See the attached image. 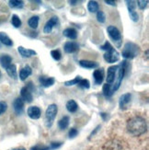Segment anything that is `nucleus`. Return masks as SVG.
Here are the masks:
<instances>
[{
    "instance_id": "16",
    "label": "nucleus",
    "mask_w": 149,
    "mask_h": 150,
    "mask_svg": "<svg viewBox=\"0 0 149 150\" xmlns=\"http://www.w3.org/2000/svg\"><path fill=\"white\" fill-rule=\"evenodd\" d=\"M79 66L83 68H88V69H94L99 67V63L89 61V60H80L79 61Z\"/></svg>"
},
{
    "instance_id": "11",
    "label": "nucleus",
    "mask_w": 149,
    "mask_h": 150,
    "mask_svg": "<svg viewBox=\"0 0 149 150\" xmlns=\"http://www.w3.org/2000/svg\"><path fill=\"white\" fill-rule=\"evenodd\" d=\"M79 50V45L75 42H66L64 45V51L66 54H73Z\"/></svg>"
},
{
    "instance_id": "38",
    "label": "nucleus",
    "mask_w": 149,
    "mask_h": 150,
    "mask_svg": "<svg viewBox=\"0 0 149 150\" xmlns=\"http://www.w3.org/2000/svg\"><path fill=\"white\" fill-rule=\"evenodd\" d=\"M77 134H78V131H77V130H76V128H71V129H70L69 134H68L69 138H75Z\"/></svg>"
},
{
    "instance_id": "22",
    "label": "nucleus",
    "mask_w": 149,
    "mask_h": 150,
    "mask_svg": "<svg viewBox=\"0 0 149 150\" xmlns=\"http://www.w3.org/2000/svg\"><path fill=\"white\" fill-rule=\"evenodd\" d=\"M104 150H121V146L116 141H111L106 143V145L104 146Z\"/></svg>"
},
{
    "instance_id": "10",
    "label": "nucleus",
    "mask_w": 149,
    "mask_h": 150,
    "mask_svg": "<svg viewBox=\"0 0 149 150\" xmlns=\"http://www.w3.org/2000/svg\"><path fill=\"white\" fill-rule=\"evenodd\" d=\"M58 24V18L56 16L51 18L49 21L46 22V24H45L44 26V29H43V32L44 33H51L52 30H53V28L54 27V26H56Z\"/></svg>"
},
{
    "instance_id": "20",
    "label": "nucleus",
    "mask_w": 149,
    "mask_h": 150,
    "mask_svg": "<svg viewBox=\"0 0 149 150\" xmlns=\"http://www.w3.org/2000/svg\"><path fill=\"white\" fill-rule=\"evenodd\" d=\"M6 73H8V75L13 78V79H17L18 78V74H17V67L15 64H9V66L6 68Z\"/></svg>"
},
{
    "instance_id": "42",
    "label": "nucleus",
    "mask_w": 149,
    "mask_h": 150,
    "mask_svg": "<svg viewBox=\"0 0 149 150\" xmlns=\"http://www.w3.org/2000/svg\"><path fill=\"white\" fill-rule=\"evenodd\" d=\"M100 125H98V126H97V127L95 128V130H94V131H92V132H91V134H90V135H89V139L91 138L93 135H95V134H96V133L99 131V130H100Z\"/></svg>"
},
{
    "instance_id": "44",
    "label": "nucleus",
    "mask_w": 149,
    "mask_h": 150,
    "mask_svg": "<svg viewBox=\"0 0 149 150\" xmlns=\"http://www.w3.org/2000/svg\"><path fill=\"white\" fill-rule=\"evenodd\" d=\"M105 3L108 4V5H111V6H116V2L115 1H109V0H106Z\"/></svg>"
},
{
    "instance_id": "45",
    "label": "nucleus",
    "mask_w": 149,
    "mask_h": 150,
    "mask_svg": "<svg viewBox=\"0 0 149 150\" xmlns=\"http://www.w3.org/2000/svg\"><path fill=\"white\" fill-rule=\"evenodd\" d=\"M80 1H75V0H70L69 1V3H70V5H72V6H75V5H76V4H78Z\"/></svg>"
},
{
    "instance_id": "5",
    "label": "nucleus",
    "mask_w": 149,
    "mask_h": 150,
    "mask_svg": "<svg viewBox=\"0 0 149 150\" xmlns=\"http://www.w3.org/2000/svg\"><path fill=\"white\" fill-rule=\"evenodd\" d=\"M103 58H104V60L107 63L112 64V63H115V62L119 61V59H120V54L114 48H112V50L106 52V53L104 54V55H103Z\"/></svg>"
},
{
    "instance_id": "32",
    "label": "nucleus",
    "mask_w": 149,
    "mask_h": 150,
    "mask_svg": "<svg viewBox=\"0 0 149 150\" xmlns=\"http://www.w3.org/2000/svg\"><path fill=\"white\" fill-rule=\"evenodd\" d=\"M78 86L80 87V88H85V89H88V88H89V87H90V83H89V81L88 80V79H85V78H81L80 79V81L78 82Z\"/></svg>"
},
{
    "instance_id": "25",
    "label": "nucleus",
    "mask_w": 149,
    "mask_h": 150,
    "mask_svg": "<svg viewBox=\"0 0 149 150\" xmlns=\"http://www.w3.org/2000/svg\"><path fill=\"white\" fill-rule=\"evenodd\" d=\"M8 5L11 8H22L24 6V2L23 1H19V0H10L8 2Z\"/></svg>"
},
{
    "instance_id": "13",
    "label": "nucleus",
    "mask_w": 149,
    "mask_h": 150,
    "mask_svg": "<svg viewBox=\"0 0 149 150\" xmlns=\"http://www.w3.org/2000/svg\"><path fill=\"white\" fill-rule=\"evenodd\" d=\"M13 108L17 114H21L24 110V101L21 100V98H17L13 101Z\"/></svg>"
},
{
    "instance_id": "33",
    "label": "nucleus",
    "mask_w": 149,
    "mask_h": 150,
    "mask_svg": "<svg viewBox=\"0 0 149 150\" xmlns=\"http://www.w3.org/2000/svg\"><path fill=\"white\" fill-rule=\"evenodd\" d=\"M51 55L56 61H59L62 59V54L59 50H53L51 52Z\"/></svg>"
},
{
    "instance_id": "21",
    "label": "nucleus",
    "mask_w": 149,
    "mask_h": 150,
    "mask_svg": "<svg viewBox=\"0 0 149 150\" xmlns=\"http://www.w3.org/2000/svg\"><path fill=\"white\" fill-rule=\"evenodd\" d=\"M0 42H1L6 46H12L13 42L11 39L8 36V34L5 33V32H0Z\"/></svg>"
},
{
    "instance_id": "18",
    "label": "nucleus",
    "mask_w": 149,
    "mask_h": 150,
    "mask_svg": "<svg viewBox=\"0 0 149 150\" xmlns=\"http://www.w3.org/2000/svg\"><path fill=\"white\" fill-rule=\"evenodd\" d=\"M31 73H32L31 67L29 66H25L20 71H19V77H20V79L22 81H24L26 80V78L31 75Z\"/></svg>"
},
{
    "instance_id": "39",
    "label": "nucleus",
    "mask_w": 149,
    "mask_h": 150,
    "mask_svg": "<svg viewBox=\"0 0 149 150\" xmlns=\"http://www.w3.org/2000/svg\"><path fill=\"white\" fill-rule=\"evenodd\" d=\"M6 109H8V104L5 101H0V115L4 113L6 110Z\"/></svg>"
},
{
    "instance_id": "12",
    "label": "nucleus",
    "mask_w": 149,
    "mask_h": 150,
    "mask_svg": "<svg viewBox=\"0 0 149 150\" xmlns=\"http://www.w3.org/2000/svg\"><path fill=\"white\" fill-rule=\"evenodd\" d=\"M93 77L95 80L96 85H100L104 79V69L103 68H98L93 72Z\"/></svg>"
},
{
    "instance_id": "3",
    "label": "nucleus",
    "mask_w": 149,
    "mask_h": 150,
    "mask_svg": "<svg viewBox=\"0 0 149 150\" xmlns=\"http://www.w3.org/2000/svg\"><path fill=\"white\" fill-rule=\"evenodd\" d=\"M58 112V108L56 104H51L48 106L46 112H45V125L47 127H51L53 125L54 121Z\"/></svg>"
},
{
    "instance_id": "17",
    "label": "nucleus",
    "mask_w": 149,
    "mask_h": 150,
    "mask_svg": "<svg viewBox=\"0 0 149 150\" xmlns=\"http://www.w3.org/2000/svg\"><path fill=\"white\" fill-rule=\"evenodd\" d=\"M63 33L64 36H66L70 40H76L77 38V31L74 28H67L63 31Z\"/></svg>"
},
{
    "instance_id": "23",
    "label": "nucleus",
    "mask_w": 149,
    "mask_h": 150,
    "mask_svg": "<svg viewBox=\"0 0 149 150\" xmlns=\"http://www.w3.org/2000/svg\"><path fill=\"white\" fill-rule=\"evenodd\" d=\"M66 109L69 112L74 113L76 112L77 110H78V105H77V103L74 100H70L66 103Z\"/></svg>"
},
{
    "instance_id": "15",
    "label": "nucleus",
    "mask_w": 149,
    "mask_h": 150,
    "mask_svg": "<svg viewBox=\"0 0 149 150\" xmlns=\"http://www.w3.org/2000/svg\"><path fill=\"white\" fill-rule=\"evenodd\" d=\"M41 85L43 88H49L52 87L55 82V79L54 77H49V76H40L39 78Z\"/></svg>"
},
{
    "instance_id": "6",
    "label": "nucleus",
    "mask_w": 149,
    "mask_h": 150,
    "mask_svg": "<svg viewBox=\"0 0 149 150\" xmlns=\"http://www.w3.org/2000/svg\"><path fill=\"white\" fill-rule=\"evenodd\" d=\"M132 100V94L130 93H125L122 94L120 97L119 100V107L121 110H126L129 106V104L131 102Z\"/></svg>"
},
{
    "instance_id": "8",
    "label": "nucleus",
    "mask_w": 149,
    "mask_h": 150,
    "mask_svg": "<svg viewBox=\"0 0 149 150\" xmlns=\"http://www.w3.org/2000/svg\"><path fill=\"white\" fill-rule=\"evenodd\" d=\"M27 112H28L29 117H30V119H32V120H37V119L40 118L41 115H42L41 109L39 108V107H37V106H30V107H29Z\"/></svg>"
},
{
    "instance_id": "28",
    "label": "nucleus",
    "mask_w": 149,
    "mask_h": 150,
    "mask_svg": "<svg viewBox=\"0 0 149 150\" xmlns=\"http://www.w3.org/2000/svg\"><path fill=\"white\" fill-rule=\"evenodd\" d=\"M103 95H104L106 98H109V97H112V88H111V85H109V84H104L103 85Z\"/></svg>"
},
{
    "instance_id": "14",
    "label": "nucleus",
    "mask_w": 149,
    "mask_h": 150,
    "mask_svg": "<svg viewBox=\"0 0 149 150\" xmlns=\"http://www.w3.org/2000/svg\"><path fill=\"white\" fill-rule=\"evenodd\" d=\"M18 51L19 54H20L22 57L24 58H30L33 55H36L37 53L34 51V50H31V49H26L24 48L23 46H18Z\"/></svg>"
},
{
    "instance_id": "19",
    "label": "nucleus",
    "mask_w": 149,
    "mask_h": 150,
    "mask_svg": "<svg viewBox=\"0 0 149 150\" xmlns=\"http://www.w3.org/2000/svg\"><path fill=\"white\" fill-rule=\"evenodd\" d=\"M12 62V57L8 54H2L0 56V64L2 66V67L6 68L9 64H11Z\"/></svg>"
},
{
    "instance_id": "31",
    "label": "nucleus",
    "mask_w": 149,
    "mask_h": 150,
    "mask_svg": "<svg viewBox=\"0 0 149 150\" xmlns=\"http://www.w3.org/2000/svg\"><path fill=\"white\" fill-rule=\"evenodd\" d=\"M80 79H81V76H76V78H74V79H72V80L66 81V82H64V85H66V87L74 86V85H77V84H78V82L80 81Z\"/></svg>"
},
{
    "instance_id": "27",
    "label": "nucleus",
    "mask_w": 149,
    "mask_h": 150,
    "mask_svg": "<svg viewBox=\"0 0 149 150\" xmlns=\"http://www.w3.org/2000/svg\"><path fill=\"white\" fill-rule=\"evenodd\" d=\"M29 26L31 29H37L38 25H39V17L38 16H32L28 21Z\"/></svg>"
},
{
    "instance_id": "1",
    "label": "nucleus",
    "mask_w": 149,
    "mask_h": 150,
    "mask_svg": "<svg viewBox=\"0 0 149 150\" xmlns=\"http://www.w3.org/2000/svg\"><path fill=\"white\" fill-rule=\"evenodd\" d=\"M127 131L133 136H140L146 131V122L140 116H134L127 122Z\"/></svg>"
},
{
    "instance_id": "29",
    "label": "nucleus",
    "mask_w": 149,
    "mask_h": 150,
    "mask_svg": "<svg viewBox=\"0 0 149 150\" xmlns=\"http://www.w3.org/2000/svg\"><path fill=\"white\" fill-rule=\"evenodd\" d=\"M11 23L15 28H19L21 26V21L17 15H13L11 18Z\"/></svg>"
},
{
    "instance_id": "36",
    "label": "nucleus",
    "mask_w": 149,
    "mask_h": 150,
    "mask_svg": "<svg viewBox=\"0 0 149 150\" xmlns=\"http://www.w3.org/2000/svg\"><path fill=\"white\" fill-rule=\"evenodd\" d=\"M147 3H148V1L147 0H143V1H142V0H138V1L136 2V4H137V6H138V8L141 9V10H144L145 8H146V6H147Z\"/></svg>"
},
{
    "instance_id": "46",
    "label": "nucleus",
    "mask_w": 149,
    "mask_h": 150,
    "mask_svg": "<svg viewBox=\"0 0 149 150\" xmlns=\"http://www.w3.org/2000/svg\"><path fill=\"white\" fill-rule=\"evenodd\" d=\"M13 150H26V149H25L24 147H21V146H20V147H17V148L13 149Z\"/></svg>"
},
{
    "instance_id": "26",
    "label": "nucleus",
    "mask_w": 149,
    "mask_h": 150,
    "mask_svg": "<svg viewBox=\"0 0 149 150\" xmlns=\"http://www.w3.org/2000/svg\"><path fill=\"white\" fill-rule=\"evenodd\" d=\"M99 4L97 1H89L88 4V9L89 12L91 13H95V12H98L99 11Z\"/></svg>"
},
{
    "instance_id": "2",
    "label": "nucleus",
    "mask_w": 149,
    "mask_h": 150,
    "mask_svg": "<svg viewBox=\"0 0 149 150\" xmlns=\"http://www.w3.org/2000/svg\"><path fill=\"white\" fill-rule=\"evenodd\" d=\"M140 53V48L137 44L133 42H126L122 49L121 54L122 57L125 59H133L136 57Z\"/></svg>"
},
{
    "instance_id": "4",
    "label": "nucleus",
    "mask_w": 149,
    "mask_h": 150,
    "mask_svg": "<svg viewBox=\"0 0 149 150\" xmlns=\"http://www.w3.org/2000/svg\"><path fill=\"white\" fill-rule=\"evenodd\" d=\"M107 31H108V34L109 36V38L116 43L117 47H120L121 44V40H122V37L120 30H118V28H116L115 26H109L107 28Z\"/></svg>"
},
{
    "instance_id": "37",
    "label": "nucleus",
    "mask_w": 149,
    "mask_h": 150,
    "mask_svg": "<svg viewBox=\"0 0 149 150\" xmlns=\"http://www.w3.org/2000/svg\"><path fill=\"white\" fill-rule=\"evenodd\" d=\"M112 48H113V47H112V45L111 43H109L108 41H106L105 43L100 46V49H101V50H104V51H106V52H108V51H109V50H112Z\"/></svg>"
},
{
    "instance_id": "41",
    "label": "nucleus",
    "mask_w": 149,
    "mask_h": 150,
    "mask_svg": "<svg viewBox=\"0 0 149 150\" xmlns=\"http://www.w3.org/2000/svg\"><path fill=\"white\" fill-rule=\"evenodd\" d=\"M130 14V18H131V19L133 21H134V22H137L138 21V19H139V16H138V14L136 12H132V13H129Z\"/></svg>"
},
{
    "instance_id": "9",
    "label": "nucleus",
    "mask_w": 149,
    "mask_h": 150,
    "mask_svg": "<svg viewBox=\"0 0 149 150\" xmlns=\"http://www.w3.org/2000/svg\"><path fill=\"white\" fill-rule=\"evenodd\" d=\"M20 95H21V100L24 102L30 103L33 100V96H32L31 91L27 88V87H23L20 90Z\"/></svg>"
},
{
    "instance_id": "30",
    "label": "nucleus",
    "mask_w": 149,
    "mask_h": 150,
    "mask_svg": "<svg viewBox=\"0 0 149 150\" xmlns=\"http://www.w3.org/2000/svg\"><path fill=\"white\" fill-rule=\"evenodd\" d=\"M126 5H127V8H128L129 13H132V12L135 11V8H136V2L132 1V0H131V1L127 0Z\"/></svg>"
},
{
    "instance_id": "7",
    "label": "nucleus",
    "mask_w": 149,
    "mask_h": 150,
    "mask_svg": "<svg viewBox=\"0 0 149 150\" xmlns=\"http://www.w3.org/2000/svg\"><path fill=\"white\" fill-rule=\"evenodd\" d=\"M119 66H112L111 67L108 68V72H107V84L112 85L113 84L115 77H116V73H117Z\"/></svg>"
},
{
    "instance_id": "35",
    "label": "nucleus",
    "mask_w": 149,
    "mask_h": 150,
    "mask_svg": "<svg viewBox=\"0 0 149 150\" xmlns=\"http://www.w3.org/2000/svg\"><path fill=\"white\" fill-rule=\"evenodd\" d=\"M30 150H50V147L48 146H45L42 144H38L30 147Z\"/></svg>"
},
{
    "instance_id": "34",
    "label": "nucleus",
    "mask_w": 149,
    "mask_h": 150,
    "mask_svg": "<svg viewBox=\"0 0 149 150\" xmlns=\"http://www.w3.org/2000/svg\"><path fill=\"white\" fill-rule=\"evenodd\" d=\"M97 19H98V21L100 22V23H104L106 21V16H105V13L103 11H100L99 10L97 12Z\"/></svg>"
},
{
    "instance_id": "43",
    "label": "nucleus",
    "mask_w": 149,
    "mask_h": 150,
    "mask_svg": "<svg viewBox=\"0 0 149 150\" xmlns=\"http://www.w3.org/2000/svg\"><path fill=\"white\" fill-rule=\"evenodd\" d=\"M100 116L102 117V119L104 120V121H106V120L108 119V114L105 113V112H101V113H100Z\"/></svg>"
},
{
    "instance_id": "24",
    "label": "nucleus",
    "mask_w": 149,
    "mask_h": 150,
    "mask_svg": "<svg viewBox=\"0 0 149 150\" xmlns=\"http://www.w3.org/2000/svg\"><path fill=\"white\" fill-rule=\"evenodd\" d=\"M69 122H70V119L68 116H64L63 118L58 122V127H59L61 130H64L66 129L69 125Z\"/></svg>"
},
{
    "instance_id": "40",
    "label": "nucleus",
    "mask_w": 149,
    "mask_h": 150,
    "mask_svg": "<svg viewBox=\"0 0 149 150\" xmlns=\"http://www.w3.org/2000/svg\"><path fill=\"white\" fill-rule=\"evenodd\" d=\"M62 145H63V143H61V142H52L49 147H50V149H57Z\"/></svg>"
}]
</instances>
